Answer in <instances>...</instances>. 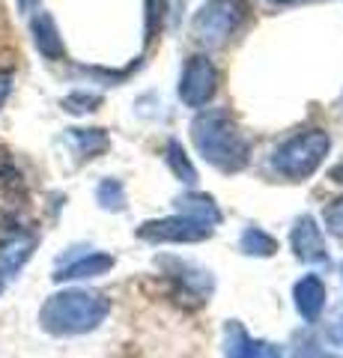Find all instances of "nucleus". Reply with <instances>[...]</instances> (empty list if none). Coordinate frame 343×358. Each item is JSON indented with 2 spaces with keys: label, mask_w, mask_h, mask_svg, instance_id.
Returning a JSON list of instances; mask_svg holds the SVG:
<instances>
[{
  "label": "nucleus",
  "mask_w": 343,
  "mask_h": 358,
  "mask_svg": "<svg viewBox=\"0 0 343 358\" xmlns=\"http://www.w3.org/2000/svg\"><path fill=\"white\" fill-rule=\"evenodd\" d=\"M242 15H245V9H242L239 0H206L200 13L194 15L191 33L203 45H221L239 27Z\"/></svg>",
  "instance_id": "obj_1"
},
{
  "label": "nucleus",
  "mask_w": 343,
  "mask_h": 358,
  "mask_svg": "<svg viewBox=\"0 0 343 358\" xmlns=\"http://www.w3.org/2000/svg\"><path fill=\"white\" fill-rule=\"evenodd\" d=\"M212 90H215V69H212V63H209L206 57H194L191 63H188L182 87H180L182 99L188 105H200V102H206V99L212 96Z\"/></svg>",
  "instance_id": "obj_2"
},
{
  "label": "nucleus",
  "mask_w": 343,
  "mask_h": 358,
  "mask_svg": "<svg viewBox=\"0 0 343 358\" xmlns=\"http://www.w3.org/2000/svg\"><path fill=\"white\" fill-rule=\"evenodd\" d=\"M30 30H33V42H36L39 54H45L48 60H57L63 57V39H60V30L54 24V18L48 13H36L30 21Z\"/></svg>",
  "instance_id": "obj_3"
},
{
  "label": "nucleus",
  "mask_w": 343,
  "mask_h": 358,
  "mask_svg": "<svg viewBox=\"0 0 343 358\" xmlns=\"http://www.w3.org/2000/svg\"><path fill=\"white\" fill-rule=\"evenodd\" d=\"M66 110H72V114H81V110H90L87 105H98V96H87V93H75L66 99Z\"/></svg>",
  "instance_id": "obj_4"
},
{
  "label": "nucleus",
  "mask_w": 343,
  "mask_h": 358,
  "mask_svg": "<svg viewBox=\"0 0 343 358\" xmlns=\"http://www.w3.org/2000/svg\"><path fill=\"white\" fill-rule=\"evenodd\" d=\"M9 90H13V75L0 72V108H3V102L9 99Z\"/></svg>",
  "instance_id": "obj_5"
},
{
  "label": "nucleus",
  "mask_w": 343,
  "mask_h": 358,
  "mask_svg": "<svg viewBox=\"0 0 343 358\" xmlns=\"http://www.w3.org/2000/svg\"><path fill=\"white\" fill-rule=\"evenodd\" d=\"M33 3H36V0H18V6L24 9V13H30V6H33Z\"/></svg>",
  "instance_id": "obj_6"
},
{
  "label": "nucleus",
  "mask_w": 343,
  "mask_h": 358,
  "mask_svg": "<svg viewBox=\"0 0 343 358\" xmlns=\"http://www.w3.org/2000/svg\"><path fill=\"white\" fill-rule=\"evenodd\" d=\"M272 3H281V6H286V3H302V0H272Z\"/></svg>",
  "instance_id": "obj_7"
}]
</instances>
